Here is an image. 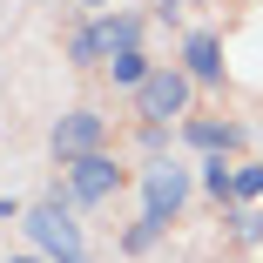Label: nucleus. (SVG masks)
Listing matches in <instances>:
<instances>
[{
  "label": "nucleus",
  "instance_id": "20e7f679",
  "mask_svg": "<svg viewBox=\"0 0 263 263\" xmlns=\"http://www.w3.org/2000/svg\"><path fill=\"white\" fill-rule=\"evenodd\" d=\"M189 88H196V81H189L182 68H155V74H148V81L135 88V108H142L148 122H169V115H182Z\"/></svg>",
  "mask_w": 263,
  "mask_h": 263
},
{
  "label": "nucleus",
  "instance_id": "2eb2a0df",
  "mask_svg": "<svg viewBox=\"0 0 263 263\" xmlns=\"http://www.w3.org/2000/svg\"><path fill=\"white\" fill-rule=\"evenodd\" d=\"M81 7H101V0H81Z\"/></svg>",
  "mask_w": 263,
  "mask_h": 263
},
{
  "label": "nucleus",
  "instance_id": "ddd939ff",
  "mask_svg": "<svg viewBox=\"0 0 263 263\" xmlns=\"http://www.w3.org/2000/svg\"><path fill=\"white\" fill-rule=\"evenodd\" d=\"M155 236H162V223H155V216H142V223H135V230H128V236H122V243H128V250H148V243H155Z\"/></svg>",
  "mask_w": 263,
  "mask_h": 263
},
{
  "label": "nucleus",
  "instance_id": "9d476101",
  "mask_svg": "<svg viewBox=\"0 0 263 263\" xmlns=\"http://www.w3.org/2000/svg\"><path fill=\"white\" fill-rule=\"evenodd\" d=\"M202 189H209V196H216V202H223V196L236 189V169L223 162V155H202Z\"/></svg>",
  "mask_w": 263,
  "mask_h": 263
},
{
  "label": "nucleus",
  "instance_id": "6e6552de",
  "mask_svg": "<svg viewBox=\"0 0 263 263\" xmlns=\"http://www.w3.org/2000/svg\"><path fill=\"white\" fill-rule=\"evenodd\" d=\"M108 74H115V88H142L155 68H148V54H142V47H128V54H115V61H108Z\"/></svg>",
  "mask_w": 263,
  "mask_h": 263
},
{
  "label": "nucleus",
  "instance_id": "f257e3e1",
  "mask_svg": "<svg viewBox=\"0 0 263 263\" xmlns=\"http://www.w3.org/2000/svg\"><path fill=\"white\" fill-rule=\"evenodd\" d=\"M27 236H34V256H47V263H88L81 223L68 216L61 202H34L27 209Z\"/></svg>",
  "mask_w": 263,
  "mask_h": 263
},
{
  "label": "nucleus",
  "instance_id": "f03ea898",
  "mask_svg": "<svg viewBox=\"0 0 263 263\" xmlns=\"http://www.w3.org/2000/svg\"><path fill=\"white\" fill-rule=\"evenodd\" d=\"M135 34H142L135 14H108V21H95V27H81V34L68 41V61H81V68L115 61V54H128V47H135Z\"/></svg>",
  "mask_w": 263,
  "mask_h": 263
},
{
  "label": "nucleus",
  "instance_id": "f8f14e48",
  "mask_svg": "<svg viewBox=\"0 0 263 263\" xmlns=\"http://www.w3.org/2000/svg\"><path fill=\"white\" fill-rule=\"evenodd\" d=\"M236 243H263V216H256V209H236Z\"/></svg>",
  "mask_w": 263,
  "mask_h": 263
},
{
  "label": "nucleus",
  "instance_id": "39448f33",
  "mask_svg": "<svg viewBox=\"0 0 263 263\" xmlns=\"http://www.w3.org/2000/svg\"><path fill=\"white\" fill-rule=\"evenodd\" d=\"M101 128H108V122H101L95 108H68V115L54 122V155H61V162H81V155H101Z\"/></svg>",
  "mask_w": 263,
  "mask_h": 263
},
{
  "label": "nucleus",
  "instance_id": "4468645a",
  "mask_svg": "<svg viewBox=\"0 0 263 263\" xmlns=\"http://www.w3.org/2000/svg\"><path fill=\"white\" fill-rule=\"evenodd\" d=\"M14 263H47V256H14Z\"/></svg>",
  "mask_w": 263,
  "mask_h": 263
},
{
  "label": "nucleus",
  "instance_id": "1a4fd4ad",
  "mask_svg": "<svg viewBox=\"0 0 263 263\" xmlns=\"http://www.w3.org/2000/svg\"><path fill=\"white\" fill-rule=\"evenodd\" d=\"M189 142H196L202 155H223V148L236 142V128H223V122H189Z\"/></svg>",
  "mask_w": 263,
  "mask_h": 263
},
{
  "label": "nucleus",
  "instance_id": "9b49d317",
  "mask_svg": "<svg viewBox=\"0 0 263 263\" xmlns=\"http://www.w3.org/2000/svg\"><path fill=\"white\" fill-rule=\"evenodd\" d=\"M230 196H236V202H256V196H263V162H243V169H236V189H230Z\"/></svg>",
  "mask_w": 263,
  "mask_h": 263
},
{
  "label": "nucleus",
  "instance_id": "0eeeda50",
  "mask_svg": "<svg viewBox=\"0 0 263 263\" xmlns=\"http://www.w3.org/2000/svg\"><path fill=\"white\" fill-rule=\"evenodd\" d=\"M182 74L202 81V88H216V81H223V41H216V34H189V41H182Z\"/></svg>",
  "mask_w": 263,
  "mask_h": 263
},
{
  "label": "nucleus",
  "instance_id": "7ed1b4c3",
  "mask_svg": "<svg viewBox=\"0 0 263 263\" xmlns=\"http://www.w3.org/2000/svg\"><path fill=\"white\" fill-rule=\"evenodd\" d=\"M182 202H189V169H176V162H148L142 169V216L169 223Z\"/></svg>",
  "mask_w": 263,
  "mask_h": 263
},
{
  "label": "nucleus",
  "instance_id": "423d86ee",
  "mask_svg": "<svg viewBox=\"0 0 263 263\" xmlns=\"http://www.w3.org/2000/svg\"><path fill=\"white\" fill-rule=\"evenodd\" d=\"M122 189V169L108 162V155H81V162H68V202H108Z\"/></svg>",
  "mask_w": 263,
  "mask_h": 263
},
{
  "label": "nucleus",
  "instance_id": "dca6fc26",
  "mask_svg": "<svg viewBox=\"0 0 263 263\" xmlns=\"http://www.w3.org/2000/svg\"><path fill=\"white\" fill-rule=\"evenodd\" d=\"M162 7H182V0H162Z\"/></svg>",
  "mask_w": 263,
  "mask_h": 263
}]
</instances>
